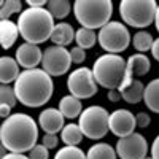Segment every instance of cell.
<instances>
[{
	"mask_svg": "<svg viewBox=\"0 0 159 159\" xmlns=\"http://www.w3.org/2000/svg\"><path fill=\"white\" fill-rule=\"evenodd\" d=\"M22 3L19 0H2V10H0V16L2 19H10L11 15H21Z\"/></svg>",
	"mask_w": 159,
	"mask_h": 159,
	"instance_id": "83f0119b",
	"label": "cell"
},
{
	"mask_svg": "<svg viewBox=\"0 0 159 159\" xmlns=\"http://www.w3.org/2000/svg\"><path fill=\"white\" fill-rule=\"evenodd\" d=\"M48 11L54 19H64L70 15L72 3L69 0H51V2H48Z\"/></svg>",
	"mask_w": 159,
	"mask_h": 159,
	"instance_id": "d4e9b609",
	"label": "cell"
},
{
	"mask_svg": "<svg viewBox=\"0 0 159 159\" xmlns=\"http://www.w3.org/2000/svg\"><path fill=\"white\" fill-rule=\"evenodd\" d=\"M86 157L88 159H118V154L110 143L99 142V143H94L86 151Z\"/></svg>",
	"mask_w": 159,
	"mask_h": 159,
	"instance_id": "44dd1931",
	"label": "cell"
},
{
	"mask_svg": "<svg viewBox=\"0 0 159 159\" xmlns=\"http://www.w3.org/2000/svg\"><path fill=\"white\" fill-rule=\"evenodd\" d=\"M15 59L18 61L19 67H22L24 70L38 69V64H42V61H43V51L38 48V45L24 42L22 45H19L16 48Z\"/></svg>",
	"mask_w": 159,
	"mask_h": 159,
	"instance_id": "5bb4252c",
	"label": "cell"
},
{
	"mask_svg": "<svg viewBox=\"0 0 159 159\" xmlns=\"http://www.w3.org/2000/svg\"><path fill=\"white\" fill-rule=\"evenodd\" d=\"M42 145H45L48 150H52L59 145V137L56 134H45L42 137Z\"/></svg>",
	"mask_w": 159,
	"mask_h": 159,
	"instance_id": "1f68e13d",
	"label": "cell"
},
{
	"mask_svg": "<svg viewBox=\"0 0 159 159\" xmlns=\"http://www.w3.org/2000/svg\"><path fill=\"white\" fill-rule=\"evenodd\" d=\"M75 42H76V46L83 48L86 51L97 43V34H96V30L80 27L76 30V35H75Z\"/></svg>",
	"mask_w": 159,
	"mask_h": 159,
	"instance_id": "cb8c5ba5",
	"label": "cell"
},
{
	"mask_svg": "<svg viewBox=\"0 0 159 159\" xmlns=\"http://www.w3.org/2000/svg\"><path fill=\"white\" fill-rule=\"evenodd\" d=\"M29 8H45V5H48L45 0H27Z\"/></svg>",
	"mask_w": 159,
	"mask_h": 159,
	"instance_id": "d590c367",
	"label": "cell"
},
{
	"mask_svg": "<svg viewBox=\"0 0 159 159\" xmlns=\"http://www.w3.org/2000/svg\"><path fill=\"white\" fill-rule=\"evenodd\" d=\"M2 159H30V157L25 154H19V153H7Z\"/></svg>",
	"mask_w": 159,
	"mask_h": 159,
	"instance_id": "8d00e7d4",
	"label": "cell"
},
{
	"mask_svg": "<svg viewBox=\"0 0 159 159\" xmlns=\"http://www.w3.org/2000/svg\"><path fill=\"white\" fill-rule=\"evenodd\" d=\"M13 88L19 103L29 108H38L46 105L54 92L52 76L43 69L22 70Z\"/></svg>",
	"mask_w": 159,
	"mask_h": 159,
	"instance_id": "7a4b0ae2",
	"label": "cell"
},
{
	"mask_svg": "<svg viewBox=\"0 0 159 159\" xmlns=\"http://www.w3.org/2000/svg\"><path fill=\"white\" fill-rule=\"evenodd\" d=\"M84 134H83V130L80 129L78 123L73 124H65V127L62 129L61 132V140L65 143V147H78L80 143H81Z\"/></svg>",
	"mask_w": 159,
	"mask_h": 159,
	"instance_id": "7402d4cb",
	"label": "cell"
},
{
	"mask_svg": "<svg viewBox=\"0 0 159 159\" xmlns=\"http://www.w3.org/2000/svg\"><path fill=\"white\" fill-rule=\"evenodd\" d=\"M18 97H16V92L13 86L8 84H2L0 86V103L2 105H8V107L15 108V105L18 103Z\"/></svg>",
	"mask_w": 159,
	"mask_h": 159,
	"instance_id": "f1b7e54d",
	"label": "cell"
},
{
	"mask_svg": "<svg viewBox=\"0 0 159 159\" xmlns=\"http://www.w3.org/2000/svg\"><path fill=\"white\" fill-rule=\"evenodd\" d=\"M126 61L119 54H105L99 56L92 65V75L99 86L113 91L121 86L126 73Z\"/></svg>",
	"mask_w": 159,
	"mask_h": 159,
	"instance_id": "5b68a950",
	"label": "cell"
},
{
	"mask_svg": "<svg viewBox=\"0 0 159 159\" xmlns=\"http://www.w3.org/2000/svg\"><path fill=\"white\" fill-rule=\"evenodd\" d=\"M76 30H73V27L69 22H57L54 25V30L51 35V42L56 46H69L73 40H75Z\"/></svg>",
	"mask_w": 159,
	"mask_h": 159,
	"instance_id": "ac0fdd59",
	"label": "cell"
},
{
	"mask_svg": "<svg viewBox=\"0 0 159 159\" xmlns=\"http://www.w3.org/2000/svg\"><path fill=\"white\" fill-rule=\"evenodd\" d=\"M19 35L21 34H19V27L16 22H13L11 19L0 21V43H2L3 49H10L16 43Z\"/></svg>",
	"mask_w": 159,
	"mask_h": 159,
	"instance_id": "e0dca14e",
	"label": "cell"
},
{
	"mask_svg": "<svg viewBox=\"0 0 159 159\" xmlns=\"http://www.w3.org/2000/svg\"><path fill=\"white\" fill-rule=\"evenodd\" d=\"M30 159H49V150L45 145H35L34 150L29 153Z\"/></svg>",
	"mask_w": 159,
	"mask_h": 159,
	"instance_id": "f546056e",
	"label": "cell"
},
{
	"mask_svg": "<svg viewBox=\"0 0 159 159\" xmlns=\"http://www.w3.org/2000/svg\"><path fill=\"white\" fill-rule=\"evenodd\" d=\"M145 159H153V157H151V156H147V157H145Z\"/></svg>",
	"mask_w": 159,
	"mask_h": 159,
	"instance_id": "60d3db41",
	"label": "cell"
},
{
	"mask_svg": "<svg viewBox=\"0 0 159 159\" xmlns=\"http://www.w3.org/2000/svg\"><path fill=\"white\" fill-rule=\"evenodd\" d=\"M153 43H154V38L150 32L140 30L132 37V45L137 49V52H142V54H145L147 51H151Z\"/></svg>",
	"mask_w": 159,
	"mask_h": 159,
	"instance_id": "484cf974",
	"label": "cell"
},
{
	"mask_svg": "<svg viewBox=\"0 0 159 159\" xmlns=\"http://www.w3.org/2000/svg\"><path fill=\"white\" fill-rule=\"evenodd\" d=\"M126 73H124V80L121 86L118 88V91L126 89L132 81L135 80V76H143L151 70V62L148 59V56L142 54V52H135V54L129 56V59L126 61Z\"/></svg>",
	"mask_w": 159,
	"mask_h": 159,
	"instance_id": "4fadbf2b",
	"label": "cell"
},
{
	"mask_svg": "<svg viewBox=\"0 0 159 159\" xmlns=\"http://www.w3.org/2000/svg\"><path fill=\"white\" fill-rule=\"evenodd\" d=\"M97 42L100 48L108 52V54H119L129 48L132 38L129 34V29L124 22L119 21H110L107 25L99 30Z\"/></svg>",
	"mask_w": 159,
	"mask_h": 159,
	"instance_id": "ba28073f",
	"label": "cell"
},
{
	"mask_svg": "<svg viewBox=\"0 0 159 159\" xmlns=\"http://www.w3.org/2000/svg\"><path fill=\"white\" fill-rule=\"evenodd\" d=\"M135 121H137L139 127H148L150 123H151V118L147 111H140V113L135 115Z\"/></svg>",
	"mask_w": 159,
	"mask_h": 159,
	"instance_id": "d6a6232c",
	"label": "cell"
},
{
	"mask_svg": "<svg viewBox=\"0 0 159 159\" xmlns=\"http://www.w3.org/2000/svg\"><path fill=\"white\" fill-rule=\"evenodd\" d=\"M115 150L121 159H145L148 153V142L142 134L134 132L127 137L118 139Z\"/></svg>",
	"mask_w": 159,
	"mask_h": 159,
	"instance_id": "8fae6325",
	"label": "cell"
},
{
	"mask_svg": "<svg viewBox=\"0 0 159 159\" xmlns=\"http://www.w3.org/2000/svg\"><path fill=\"white\" fill-rule=\"evenodd\" d=\"M0 115H2L3 119H7L8 116H11V107H8V105H0Z\"/></svg>",
	"mask_w": 159,
	"mask_h": 159,
	"instance_id": "f35d334b",
	"label": "cell"
},
{
	"mask_svg": "<svg viewBox=\"0 0 159 159\" xmlns=\"http://www.w3.org/2000/svg\"><path fill=\"white\" fill-rule=\"evenodd\" d=\"M72 56L70 49L64 46L52 45L43 51V61H42V69L49 73L51 76H62L65 75L72 67Z\"/></svg>",
	"mask_w": 159,
	"mask_h": 159,
	"instance_id": "30bf717a",
	"label": "cell"
},
{
	"mask_svg": "<svg viewBox=\"0 0 159 159\" xmlns=\"http://www.w3.org/2000/svg\"><path fill=\"white\" fill-rule=\"evenodd\" d=\"M64 119L65 118L59 108L48 107L43 111H40L38 126H40V129L45 130V134H57V132H62V129L65 127Z\"/></svg>",
	"mask_w": 159,
	"mask_h": 159,
	"instance_id": "9a60e30c",
	"label": "cell"
},
{
	"mask_svg": "<svg viewBox=\"0 0 159 159\" xmlns=\"http://www.w3.org/2000/svg\"><path fill=\"white\" fill-rule=\"evenodd\" d=\"M19 75H21L19 64L15 57H11V56L0 57V83L2 84L15 83Z\"/></svg>",
	"mask_w": 159,
	"mask_h": 159,
	"instance_id": "2e32d148",
	"label": "cell"
},
{
	"mask_svg": "<svg viewBox=\"0 0 159 159\" xmlns=\"http://www.w3.org/2000/svg\"><path fill=\"white\" fill-rule=\"evenodd\" d=\"M70 56H72V62L73 64H83L86 59V51L80 46H73L70 49Z\"/></svg>",
	"mask_w": 159,
	"mask_h": 159,
	"instance_id": "4dcf8cb0",
	"label": "cell"
},
{
	"mask_svg": "<svg viewBox=\"0 0 159 159\" xmlns=\"http://www.w3.org/2000/svg\"><path fill=\"white\" fill-rule=\"evenodd\" d=\"M154 25H156V30L159 32V5H157V11H156V19H154Z\"/></svg>",
	"mask_w": 159,
	"mask_h": 159,
	"instance_id": "ab89813d",
	"label": "cell"
},
{
	"mask_svg": "<svg viewBox=\"0 0 159 159\" xmlns=\"http://www.w3.org/2000/svg\"><path fill=\"white\" fill-rule=\"evenodd\" d=\"M54 159H88L86 153L78 147H62L56 151Z\"/></svg>",
	"mask_w": 159,
	"mask_h": 159,
	"instance_id": "4316f807",
	"label": "cell"
},
{
	"mask_svg": "<svg viewBox=\"0 0 159 159\" xmlns=\"http://www.w3.org/2000/svg\"><path fill=\"white\" fill-rule=\"evenodd\" d=\"M73 15L84 29H102L111 21L113 3L110 0H76L73 3Z\"/></svg>",
	"mask_w": 159,
	"mask_h": 159,
	"instance_id": "277c9868",
	"label": "cell"
},
{
	"mask_svg": "<svg viewBox=\"0 0 159 159\" xmlns=\"http://www.w3.org/2000/svg\"><path fill=\"white\" fill-rule=\"evenodd\" d=\"M108 126H110V132L113 135H116L119 139L127 137V135H130V134L135 132V127H137L135 115L132 113L130 110L118 108V110L110 113Z\"/></svg>",
	"mask_w": 159,
	"mask_h": 159,
	"instance_id": "7c38bea8",
	"label": "cell"
},
{
	"mask_svg": "<svg viewBox=\"0 0 159 159\" xmlns=\"http://www.w3.org/2000/svg\"><path fill=\"white\" fill-rule=\"evenodd\" d=\"M38 123L27 113H13L0 126L2 147L8 153H30L38 140Z\"/></svg>",
	"mask_w": 159,
	"mask_h": 159,
	"instance_id": "6da1fadb",
	"label": "cell"
},
{
	"mask_svg": "<svg viewBox=\"0 0 159 159\" xmlns=\"http://www.w3.org/2000/svg\"><path fill=\"white\" fill-rule=\"evenodd\" d=\"M18 27L25 43L42 45L51 40L54 30V18L48 8H25L18 15Z\"/></svg>",
	"mask_w": 159,
	"mask_h": 159,
	"instance_id": "3957f363",
	"label": "cell"
},
{
	"mask_svg": "<svg viewBox=\"0 0 159 159\" xmlns=\"http://www.w3.org/2000/svg\"><path fill=\"white\" fill-rule=\"evenodd\" d=\"M110 113L100 105H91L83 110L78 118V126L83 130L84 137L91 140H100L108 134Z\"/></svg>",
	"mask_w": 159,
	"mask_h": 159,
	"instance_id": "52a82bcc",
	"label": "cell"
},
{
	"mask_svg": "<svg viewBox=\"0 0 159 159\" xmlns=\"http://www.w3.org/2000/svg\"><path fill=\"white\" fill-rule=\"evenodd\" d=\"M121 92V99L127 103H139L140 100H143V92H145V84L140 80H134L126 89L119 91Z\"/></svg>",
	"mask_w": 159,
	"mask_h": 159,
	"instance_id": "603a6c76",
	"label": "cell"
},
{
	"mask_svg": "<svg viewBox=\"0 0 159 159\" xmlns=\"http://www.w3.org/2000/svg\"><path fill=\"white\" fill-rule=\"evenodd\" d=\"M107 99H108L110 102H118V100H121V92H119L118 89L108 91V94H107Z\"/></svg>",
	"mask_w": 159,
	"mask_h": 159,
	"instance_id": "e575fe53",
	"label": "cell"
},
{
	"mask_svg": "<svg viewBox=\"0 0 159 159\" xmlns=\"http://www.w3.org/2000/svg\"><path fill=\"white\" fill-rule=\"evenodd\" d=\"M150 153H151V157H153V159H159V135L153 140V145H151Z\"/></svg>",
	"mask_w": 159,
	"mask_h": 159,
	"instance_id": "836d02e7",
	"label": "cell"
},
{
	"mask_svg": "<svg viewBox=\"0 0 159 159\" xmlns=\"http://www.w3.org/2000/svg\"><path fill=\"white\" fill-rule=\"evenodd\" d=\"M61 113L64 115V118L67 119H75V118H80V115L83 113V105H81V100L73 97V96H64L61 100H59V107Z\"/></svg>",
	"mask_w": 159,
	"mask_h": 159,
	"instance_id": "d6986e66",
	"label": "cell"
},
{
	"mask_svg": "<svg viewBox=\"0 0 159 159\" xmlns=\"http://www.w3.org/2000/svg\"><path fill=\"white\" fill-rule=\"evenodd\" d=\"M97 81L92 70L88 67H78L73 72L69 73L67 78V89L70 92V96L76 99H91L97 94Z\"/></svg>",
	"mask_w": 159,
	"mask_h": 159,
	"instance_id": "9c48e42d",
	"label": "cell"
},
{
	"mask_svg": "<svg viewBox=\"0 0 159 159\" xmlns=\"http://www.w3.org/2000/svg\"><path fill=\"white\" fill-rule=\"evenodd\" d=\"M143 102L150 111L159 115V78H154L145 86L143 92Z\"/></svg>",
	"mask_w": 159,
	"mask_h": 159,
	"instance_id": "ffe728a7",
	"label": "cell"
},
{
	"mask_svg": "<svg viewBox=\"0 0 159 159\" xmlns=\"http://www.w3.org/2000/svg\"><path fill=\"white\" fill-rule=\"evenodd\" d=\"M157 5L156 0H121L119 16L130 27L145 29L154 22Z\"/></svg>",
	"mask_w": 159,
	"mask_h": 159,
	"instance_id": "8992f818",
	"label": "cell"
},
{
	"mask_svg": "<svg viewBox=\"0 0 159 159\" xmlns=\"http://www.w3.org/2000/svg\"><path fill=\"white\" fill-rule=\"evenodd\" d=\"M151 54L156 61H159V38H154V43H153V48H151Z\"/></svg>",
	"mask_w": 159,
	"mask_h": 159,
	"instance_id": "74e56055",
	"label": "cell"
}]
</instances>
